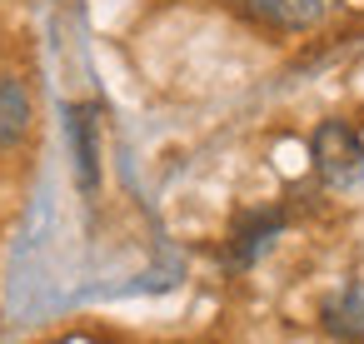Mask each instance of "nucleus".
<instances>
[{
  "label": "nucleus",
  "mask_w": 364,
  "mask_h": 344,
  "mask_svg": "<svg viewBox=\"0 0 364 344\" xmlns=\"http://www.w3.org/2000/svg\"><path fill=\"white\" fill-rule=\"evenodd\" d=\"M309 160H314V175H319L324 185H334V190H349V185L364 180V140H359V130L344 125V120L314 125V135H309Z\"/></svg>",
  "instance_id": "f257e3e1"
},
{
  "label": "nucleus",
  "mask_w": 364,
  "mask_h": 344,
  "mask_svg": "<svg viewBox=\"0 0 364 344\" xmlns=\"http://www.w3.org/2000/svg\"><path fill=\"white\" fill-rule=\"evenodd\" d=\"M284 210H245L240 220H235V230H230V244H225V254H230V264L235 269H245V264H255L264 249H269V240L284 230Z\"/></svg>",
  "instance_id": "f03ea898"
},
{
  "label": "nucleus",
  "mask_w": 364,
  "mask_h": 344,
  "mask_svg": "<svg viewBox=\"0 0 364 344\" xmlns=\"http://www.w3.org/2000/svg\"><path fill=\"white\" fill-rule=\"evenodd\" d=\"M230 6L245 21L269 26V31H309L324 16V0H230Z\"/></svg>",
  "instance_id": "7ed1b4c3"
},
{
  "label": "nucleus",
  "mask_w": 364,
  "mask_h": 344,
  "mask_svg": "<svg viewBox=\"0 0 364 344\" xmlns=\"http://www.w3.org/2000/svg\"><path fill=\"white\" fill-rule=\"evenodd\" d=\"M70 140H75L80 190H95L100 185V110L95 105H70Z\"/></svg>",
  "instance_id": "20e7f679"
},
{
  "label": "nucleus",
  "mask_w": 364,
  "mask_h": 344,
  "mask_svg": "<svg viewBox=\"0 0 364 344\" xmlns=\"http://www.w3.org/2000/svg\"><path fill=\"white\" fill-rule=\"evenodd\" d=\"M319 319H324V334H334V339H344V344L364 339V279H354V284H344L334 299H324Z\"/></svg>",
  "instance_id": "39448f33"
},
{
  "label": "nucleus",
  "mask_w": 364,
  "mask_h": 344,
  "mask_svg": "<svg viewBox=\"0 0 364 344\" xmlns=\"http://www.w3.org/2000/svg\"><path fill=\"white\" fill-rule=\"evenodd\" d=\"M31 130V90L16 75H0V150L21 145Z\"/></svg>",
  "instance_id": "423d86ee"
}]
</instances>
